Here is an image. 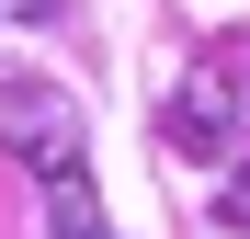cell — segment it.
I'll use <instances>...</instances> for the list:
<instances>
[{"mask_svg":"<svg viewBox=\"0 0 250 239\" xmlns=\"http://www.w3.org/2000/svg\"><path fill=\"white\" fill-rule=\"evenodd\" d=\"M0 12H23V23H57V12H68V0H0Z\"/></svg>","mask_w":250,"mask_h":239,"instance_id":"cell-5","label":"cell"},{"mask_svg":"<svg viewBox=\"0 0 250 239\" xmlns=\"http://www.w3.org/2000/svg\"><path fill=\"white\" fill-rule=\"evenodd\" d=\"M228 137H239V91H228L216 68H193L182 91H171V148H228Z\"/></svg>","mask_w":250,"mask_h":239,"instance_id":"cell-2","label":"cell"},{"mask_svg":"<svg viewBox=\"0 0 250 239\" xmlns=\"http://www.w3.org/2000/svg\"><path fill=\"white\" fill-rule=\"evenodd\" d=\"M46 228H57V239H114V217H103L91 171H57V182H46Z\"/></svg>","mask_w":250,"mask_h":239,"instance_id":"cell-3","label":"cell"},{"mask_svg":"<svg viewBox=\"0 0 250 239\" xmlns=\"http://www.w3.org/2000/svg\"><path fill=\"white\" fill-rule=\"evenodd\" d=\"M216 228H250V171H239V182L216 194Z\"/></svg>","mask_w":250,"mask_h":239,"instance_id":"cell-4","label":"cell"},{"mask_svg":"<svg viewBox=\"0 0 250 239\" xmlns=\"http://www.w3.org/2000/svg\"><path fill=\"white\" fill-rule=\"evenodd\" d=\"M0 148H12V159H23L34 182H57V171H91L80 103L57 91V80H0Z\"/></svg>","mask_w":250,"mask_h":239,"instance_id":"cell-1","label":"cell"}]
</instances>
